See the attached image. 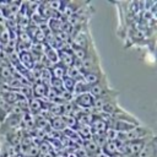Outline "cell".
Masks as SVG:
<instances>
[{
    "mask_svg": "<svg viewBox=\"0 0 157 157\" xmlns=\"http://www.w3.org/2000/svg\"><path fill=\"white\" fill-rule=\"evenodd\" d=\"M49 125L50 128H53V130L58 131V132H64L66 130V125L63 120L61 117H54L49 120Z\"/></svg>",
    "mask_w": 157,
    "mask_h": 157,
    "instance_id": "4fadbf2b",
    "label": "cell"
},
{
    "mask_svg": "<svg viewBox=\"0 0 157 157\" xmlns=\"http://www.w3.org/2000/svg\"><path fill=\"white\" fill-rule=\"evenodd\" d=\"M156 150H157V144H156V136H153L141 150V152L137 155V157H156Z\"/></svg>",
    "mask_w": 157,
    "mask_h": 157,
    "instance_id": "30bf717a",
    "label": "cell"
},
{
    "mask_svg": "<svg viewBox=\"0 0 157 157\" xmlns=\"http://www.w3.org/2000/svg\"><path fill=\"white\" fill-rule=\"evenodd\" d=\"M118 96H119V92L114 88H110L109 92H107L102 97H98L94 99V105H93V109L91 113H98V112H101V109L104 105L113 103V102H118Z\"/></svg>",
    "mask_w": 157,
    "mask_h": 157,
    "instance_id": "3957f363",
    "label": "cell"
},
{
    "mask_svg": "<svg viewBox=\"0 0 157 157\" xmlns=\"http://www.w3.org/2000/svg\"><path fill=\"white\" fill-rule=\"evenodd\" d=\"M76 81L72 80L71 77L66 76L65 78H63V85H64V90L67 91V92H71L72 93V90H74V86H75Z\"/></svg>",
    "mask_w": 157,
    "mask_h": 157,
    "instance_id": "e0dca14e",
    "label": "cell"
},
{
    "mask_svg": "<svg viewBox=\"0 0 157 157\" xmlns=\"http://www.w3.org/2000/svg\"><path fill=\"white\" fill-rule=\"evenodd\" d=\"M104 76H105V74L103 72V70H102V67H101V69H98V70L83 72V74H82V80L91 87V86L96 85L98 81H101Z\"/></svg>",
    "mask_w": 157,
    "mask_h": 157,
    "instance_id": "52a82bcc",
    "label": "cell"
},
{
    "mask_svg": "<svg viewBox=\"0 0 157 157\" xmlns=\"http://www.w3.org/2000/svg\"><path fill=\"white\" fill-rule=\"evenodd\" d=\"M153 131L144 125H136L134 126L131 130L126 131V132H118L117 134V139L118 141L121 142H130V141H135V140H141L148 136H153Z\"/></svg>",
    "mask_w": 157,
    "mask_h": 157,
    "instance_id": "6da1fadb",
    "label": "cell"
},
{
    "mask_svg": "<svg viewBox=\"0 0 157 157\" xmlns=\"http://www.w3.org/2000/svg\"><path fill=\"white\" fill-rule=\"evenodd\" d=\"M101 152H102L103 155H105L107 157H110V156L118 153L117 142H115V141H107V142L101 147Z\"/></svg>",
    "mask_w": 157,
    "mask_h": 157,
    "instance_id": "5bb4252c",
    "label": "cell"
},
{
    "mask_svg": "<svg viewBox=\"0 0 157 157\" xmlns=\"http://www.w3.org/2000/svg\"><path fill=\"white\" fill-rule=\"evenodd\" d=\"M18 55V61L20 64H22L27 70H32L34 64H36V60L33 59V56L31 55L29 52H21L17 54Z\"/></svg>",
    "mask_w": 157,
    "mask_h": 157,
    "instance_id": "8fae6325",
    "label": "cell"
},
{
    "mask_svg": "<svg viewBox=\"0 0 157 157\" xmlns=\"http://www.w3.org/2000/svg\"><path fill=\"white\" fill-rule=\"evenodd\" d=\"M110 91V87H109V83H108V78H107V75L101 80L98 81L96 85L91 86L90 87V94L96 99L98 97H102L103 94H105L107 92Z\"/></svg>",
    "mask_w": 157,
    "mask_h": 157,
    "instance_id": "8992f818",
    "label": "cell"
},
{
    "mask_svg": "<svg viewBox=\"0 0 157 157\" xmlns=\"http://www.w3.org/2000/svg\"><path fill=\"white\" fill-rule=\"evenodd\" d=\"M153 136H148V137H145V139H141V140H135V141L126 142V155L128 156H131V157H137V155L141 152V150L144 148V146Z\"/></svg>",
    "mask_w": 157,
    "mask_h": 157,
    "instance_id": "5b68a950",
    "label": "cell"
},
{
    "mask_svg": "<svg viewBox=\"0 0 157 157\" xmlns=\"http://www.w3.org/2000/svg\"><path fill=\"white\" fill-rule=\"evenodd\" d=\"M48 87L47 85H44L43 82H34L31 87L32 90V98H36V99H42V101H45V96H47V92H48Z\"/></svg>",
    "mask_w": 157,
    "mask_h": 157,
    "instance_id": "ba28073f",
    "label": "cell"
},
{
    "mask_svg": "<svg viewBox=\"0 0 157 157\" xmlns=\"http://www.w3.org/2000/svg\"><path fill=\"white\" fill-rule=\"evenodd\" d=\"M21 117L22 114L11 112L4 119V121L0 123V135H7L15 130H18L21 125Z\"/></svg>",
    "mask_w": 157,
    "mask_h": 157,
    "instance_id": "7a4b0ae2",
    "label": "cell"
},
{
    "mask_svg": "<svg viewBox=\"0 0 157 157\" xmlns=\"http://www.w3.org/2000/svg\"><path fill=\"white\" fill-rule=\"evenodd\" d=\"M123 157H131V156H128V155H125V156H123Z\"/></svg>",
    "mask_w": 157,
    "mask_h": 157,
    "instance_id": "d6986e66",
    "label": "cell"
},
{
    "mask_svg": "<svg viewBox=\"0 0 157 157\" xmlns=\"http://www.w3.org/2000/svg\"><path fill=\"white\" fill-rule=\"evenodd\" d=\"M72 102H74V104H75L78 109L85 110V112H90V113L92 112L93 105H94V98L90 94V92L74 96Z\"/></svg>",
    "mask_w": 157,
    "mask_h": 157,
    "instance_id": "277c9868",
    "label": "cell"
},
{
    "mask_svg": "<svg viewBox=\"0 0 157 157\" xmlns=\"http://www.w3.org/2000/svg\"><path fill=\"white\" fill-rule=\"evenodd\" d=\"M49 71H50L52 78H59V80H63V78H65L66 75H67V67L64 66V65H61L60 63L53 65V66L49 69Z\"/></svg>",
    "mask_w": 157,
    "mask_h": 157,
    "instance_id": "7c38bea8",
    "label": "cell"
},
{
    "mask_svg": "<svg viewBox=\"0 0 157 157\" xmlns=\"http://www.w3.org/2000/svg\"><path fill=\"white\" fill-rule=\"evenodd\" d=\"M82 150L87 157H96L98 153H101V148L92 139L82 141Z\"/></svg>",
    "mask_w": 157,
    "mask_h": 157,
    "instance_id": "9c48e42d",
    "label": "cell"
},
{
    "mask_svg": "<svg viewBox=\"0 0 157 157\" xmlns=\"http://www.w3.org/2000/svg\"><path fill=\"white\" fill-rule=\"evenodd\" d=\"M88 91H90V86L83 80H80V81H76V83L74 86V90H72V94L74 96H77V94L86 93Z\"/></svg>",
    "mask_w": 157,
    "mask_h": 157,
    "instance_id": "9a60e30c",
    "label": "cell"
},
{
    "mask_svg": "<svg viewBox=\"0 0 157 157\" xmlns=\"http://www.w3.org/2000/svg\"><path fill=\"white\" fill-rule=\"evenodd\" d=\"M96 157H107V156H105V155H103V153L101 152V153H98V155H97Z\"/></svg>",
    "mask_w": 157,
    "mask_h": 157,
    "instance_id": "ac0fdd59",
    "label": "cell"
},
{
    "mask_svg": "<svg viewBox=\"0 0 157 157\" xmlns=\"http://www.w3.org/2000/svg\"><path fill=\"white\" fill-rule=\"evenodd\" d=\"M12 105H10L7 102H5L2 98H0V123L4 121V119L11 113Z\"/></svg>",
    "mask_w": 157,
    "mask_h": 157,
    "instance_id": "2e32d148",
    "label": "cell"
}]
</instances>
